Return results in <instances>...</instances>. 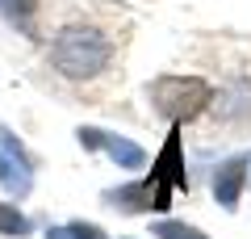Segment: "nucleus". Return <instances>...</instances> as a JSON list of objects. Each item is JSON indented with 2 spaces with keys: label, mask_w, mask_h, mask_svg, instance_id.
<instances>
[{
  "label": "nucleus",
  "mask_w": 251,
  "mask_h": 239,
  "mask_svg": "<svg viewBox=\"0 0 251 239\" xmlns=\"http://www.w3.org/2000/svg\"><path fill=\"white\" fill-rule=\"evenodd\" d=\"M67 231H72V239H105V231H100L97 222H84V218L67 222Z\"/></svg>",
  "instance_id": "obj_10"
},
{
  "label": "nucleus",
  "mask_w": 251,
  "mask_h": 239,
  "mask_svg": "<svg viewBox=\"0 0 251 239\" xmlns=\"http://www.w3.org/2000/svg\"><path fill=\"white\" fill-rule=\"evenodd\" d=\"M29 231H34V227H29V218L17 210V206H13V202H0V235H9V239H25Z\"/></svg>",
  "instance_id": "obj_7"
},
{
  "label": "nucleus",
  "mask_w": 251,
  "mask_h": 239,
  "mask_svg": "<svg viewBox=\"0 0 251 239\" xmlns=\"http://www.w3.org/2000/svg\"><path fill=\"white\" fill-rule=\"evenodd\" d=\"M0 9H4L13 30H29L38 17V0H0Z\"/></svg>",
  "instance_id": "obj_8"
},
{
  "label": "nucleus",
  "mask_w": 251,
  "mask_h": 239,
  "mask_svg": "<svg viewBox=\"0 0 251 239\" xmlns=\"http://www.w3.org/2000/svg\"><path fill=\"white\" fill-rule=\"evenodd\" d=\"M100 151H105V155L113 159L117 168H126V172H134V168H143V164H147V151L138 147V143L122 139V134H105V143H100Z\"/></svg>",
  "instance_id": "obj_6"
},
{
  "label": "nucleus",
  "mask_w": 251,
  "mask_h": 239,
  "mask_svg": "<svg viewBox=\"0 0 251 239\" xmlns=\"http://www.w3.org/2000/svg\"><path fill=\"white\" fill-rule=\"evenodd\" d=\"M209 105H214V84L201 76H159L151 84V109L159 118H168L172 126L193 122Z\"/></svg>",
  "instance_id": "obj_2"
},
{
  "label": "nucleus",
  "mask_w": 251,
  "mask_h": 239,
  "mask_svg": "<svg viewBox=\"0 0 251 239\" xmlns=\"http://www.w3.org/2000/svg\"><path fill=\"white\" fill-rule=\"evenodd\" d=\"M46 239H72V231H67V227H50V231H46Z\"/></svg>",
  "instance_id": "obj_12"
},
{
  "label": "nucleus",
  "mask_w": 251,
  "mask_h": 239,
  "mask_svg": "<svg viewBox=\"0 0 251 239\" xmlns=\"http://www.w3.org/2000/svg\"><path fill=\"white\" fill-rule=\"evenodd\" d=\"M105 202L117 206V210H126V214H151V185H147V180L122 185V189H113V193H105Z\"/></svg>",
  "instance_id": "obj_5"
},
{
  "label": "nucleus",
  "mask_w": 251,
  "mask_h": 239,
  "mask_svg": "<svg viewBox=\"0 0 251 239\" xmlns=\"http://www.w3.org/2000/svg\"><path fill=\"white\" fill-rule=\"evenodd\" d=\"M0 189L17 202L29 197V189H34V159L25 155L13 130H0Z\"/></svg>",
  "instance_id": "obj_3"
},
{
  "label": "nucleus",
  "mask_w": 251,
  "mask_h": 239,
  "mask_svg": "<svg viewBox=\"0 0 251 239\" xmlns=\"http://www.w3.org/2000/svg\"><path fill=\"white\" fill-rule=\"evenodd\" d=\"M151 235H159V239H205V231L188 227V222H180V218H159L151 227Z\"/></svg>",
  "instance_id": "obj_9"
},
{
  "label": "nucleus",
  "mask_w": 251,
  "mask_h": 239,
  "mask_svg": "<svg viewBox=\"0 0 251 239\" xmlns=\"http://www.w3.org/2000/svg\"><path fill=\"white\" fill-rule=\"evenodd\" d=\"M80 147L84 151H100V143H105V130H97V126H80Z\"/></svg>",
  "instance_id": "obj_11"
},
{
  "label": "nucleus",
  "mask_w": 251,
  "mask_h": 239,
  "mask_svg": "<svg viewBox=\"0 0 251 239\" xmlns=\"http://www.w3.org/2000/svg\"><path fill=\"white\" fill-rule=\"evenodd\" d=\"M247 168H251L247 155H234V159H226V164H218V168H214V202L222 206L226 214H234V210H239V202H243Z\"/></svg>",
  "instance_id": "obj_4"
},
{
  "label": "nucleus",
  "mask_w": 251,
  "mask_h": 239,
  "mask_svg": "<svg viewBox=\"0 0 251 239\" xmlns=\"http://www.w3.org/2000/svg\"><path fill=\"white\" fill-rule=\"evenodd\" d=\"M113 63V38L100 26H63L50 42V67L63 80H97Z\"/></svg>",
  "instance_id": "obj_1"
}]
</instances>
